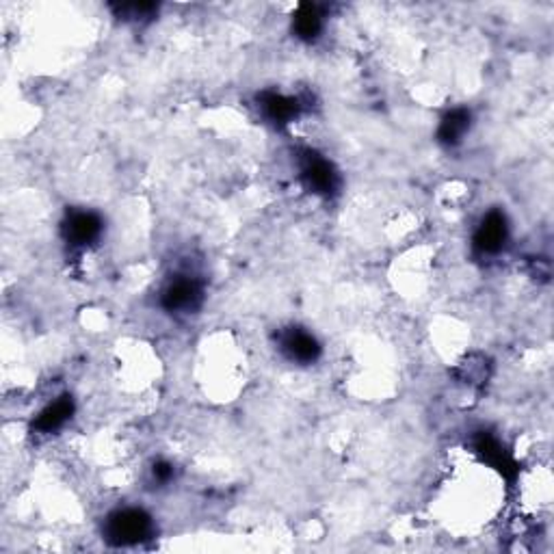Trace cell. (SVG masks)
I'll return each mask as SVG.
<instances>
[{
  "instance_id": "9c48e42d",
  "label": "cell",
  "mask_w": 554,
  "mask_h": 554,
  "mask_svg": "<svg viewBox=\"0 0 554 554\" xmlns=\"http://www.w3.org/2000/svg\"><path fill=\"white\" fill-rule=\"evenodd\" d=\"M470 128V113L468 111H453L446 115V119L440 126V139L444 143H459L462 137Z\"/></svg>"
},
{
  "instance_id": "30bf717a",
  "label": "cell",
  "mask_w": 554,
  "mask_h": 554,
  "mask_svg": "<svg viewBox=\"0 0 554 554\" xmlns=\"http://www.w3.org/2000/svg\"><path fill=\"white\" fill-rule=\"evenodd\" d=\"M264 108L267 113L271 115L273 119L277 122H288L293 115H297V100L294 98H286V96H277V93H271V96L264 98Z\"/></svg>"
},
{
  "instance_id": "6da1fadb",
  "label": "cell",
  "mask_w": 554,
  "mask_h": 554,
  "mask_svg": "<svg viewBox=\"0 0 554 554\" xmlns=\"http://www.w3.org/2000/svg\"><path fill=\"white\" fill-rule=\"evenodd\" d=\"M149 531H152V522L139 509H122V511L113 513L107 524L108 539L119 543V546L141 542V539L149 535Z\"/></svg>"
},
{
  "instance_id": "ba28073f",
  "label": "cell",
  "mask_w": 554,
  "mask_h": 554,
  "mask_svg": "<svg viewBox=\"0 0 554 554\" xmlns=\"http://www.w3.org/2000/svg\"><path fill=\"white\" fill-rule=\"evenodd\" d=\"M293 27L294 33L301 39H314L323 28L321 13H318V9L312 7V4H303V7H299V12L294 13Z\"/></svg>"
},
{
  "instance_id": "8992f818",
  "label": "cell",
  "mask_w": 554,
  "mask_h": 554,
  "mask_svg": "<svg viewBox=\"0 0 554 554\" xmlns=\"http://www.w3.org/2000/svg\"><path fill=\"white\" fill-rule=\"evenodd\" d=\"M102 232V223L93 213H74L66 223V237L72 245H89Z\"/></svg>"
},
{
  "instance_id": "3957f363",
  "label": "cell",
  "mask_w": 554,
  "mask_h": 554,
  "mask_svg": "<svg viewBox=\"0 0 554 554\" xmlns=\"http://www.w3.org/2000/svg\"><path fill=\"white\" fill-rule=\"evenodd\" d=\"M507 241V223L501 213H489L474 234V247L481 253H498Z\"/></svg>"
},
{
  "instance_id": "7a4b0ae2",
  "label": "cell",
  "mask_w": 554,
  "mask_h": 554,
  "mask_svg": "<svg viewBox=\"0 0 554 554\" xmlns=\"http://www.w3.org/2000/svg\"><path fill=\"white\" fill-rule=\"evenodd\" d=\"M301 178L308 184V189L318 196H332L338 187V173L332 167V163L317 154H308L306 163L301 167Z\"/></svg>"
},
{
  "instance_id": "277c9868",
  "label": "cell",
  "mask_w": 554,
  "mask_h": 554,
  "mask_svg": "<svg viewBox=\"0 0 554 554\" xmlns=\"http://www.w3.org/2000/svg\"><path fill=\"white\" fill-rule=\"evenodd\" d=\"M199 297H202V291H199L196 279L180 277L167 286V291L163 294V303L172 312H187L197 306Z\"/></svg>"
},
{
  "instance_id": "5b68a950",
  "label": "cell",
  "mask_w": 554,
  "mask_h": 554,
  "mask_svg": "<svg viewBox=\"0 0 554 554\" xmlns=\"http://www.w3.org/2000/svg\"><path fill=\"white\" fill-rule=\"evenodd\" d=\"M282 349L293 362L301 364H312L318 357V353H321V347L314 341L312 333L303 332V329H291V332L284 333Z\"/></svg>"
},
{
  "instance_id": "52a82bcc",
  "label": "cell",
  "mask_w": 554,
  "mask_h": 554,
  "mask_svg": "<svg viewBox=\"0 0 554 554\" xmlns=\"http://www.w3.org/2000/svg\"><path fill=\"white\" fill-rule=\"evenodd\" d=\"M72 398L69 397H61L57 398L54 403H50V405L44 409L42 413H39L37 418V429L42 433H52L57 431V429H61L63 424H66L69 421V416H72Z\"/></svg>"
}]
</instances>
